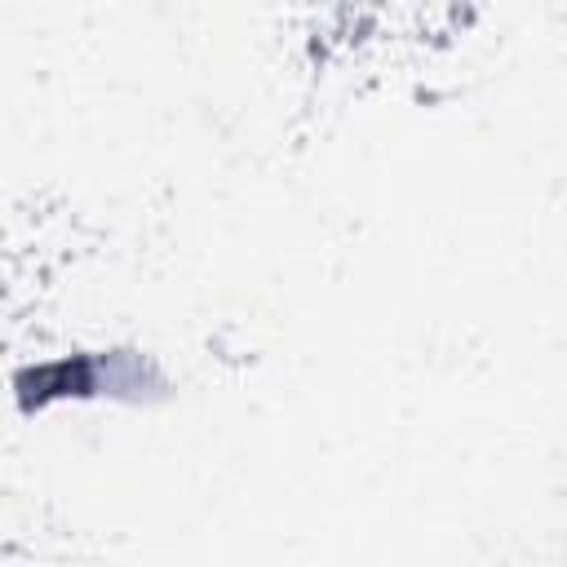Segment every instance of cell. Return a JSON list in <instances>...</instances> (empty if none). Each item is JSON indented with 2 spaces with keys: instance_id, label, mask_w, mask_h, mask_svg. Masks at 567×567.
<instances>
[{
  "instance_id": "1",
  "label": "cell",
  "mask_w": 567,
  "mask_h": 567,
  "mask_svg": "<svg viewBox=\"0 0 567 567\" xmlns=\"http://www.w3.org/2000/svg\"><path fill=\"white\" fill-rule=\"evenodd\" d=\"M18 403L31 412V408H44L53 399H89V394H102V354H75V359H53V363H40V368H27L18 372Z\"/></svg>"
}]
</instances>
